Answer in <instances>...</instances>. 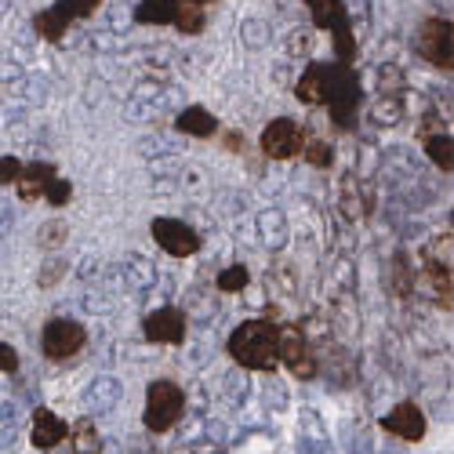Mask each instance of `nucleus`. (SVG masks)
I'll use <instances>...</instances> for the list:
<instances>
[{
  "label": "nucleus",
  "instance_id": "cd10ccee",
  "mask_svg": "<svg viewBox=\"0 0 454 454\" xmlns=\"http://www.w3.org/2000/svg\"><path fill=\"white\" fill-rule=\"evenodd\" d=\"M22 175V164L15 157H0V185H15Z\"/></svg>",
  "mask_w": 454,
  "mask_h": 454
},
{
  "label": "nucleus",
  "instance_id": "c85d7f7f",
  "mask_svg": "<svg viewBox=\"0 0 454 454\" xmlns=\"http://www.w3.org/2000/svg\"><path fill=\"white\" fill-rule=\"evenodd\" d=\"M0 371H4V374H15L19 371V353L8 342H0Z\"/></svg>",
  "mask_w": 454,
  "mask_h": 454
},
{
  "label": "nucleus",
  "instance_id": "2eb2a0df",
  "mask_svg": "<svg viewBox=\"0 0 454 454\" xmlns=\"http://www.w3.org/2000/svg\"><path fill=\"white\" fill-rule=\"evenodd\" d=\"M135 15L145 26H168L175 19V0H142Z\"/></svg>",
  "mask_w": 454,
  "mask_h": 454
},
{
  "label": "nucleus",
  "instance_id": "4468645a",
  "mask_svg": "<svg viewBox=\"0 0 454 454\" xmlns=\"http://www.w3.org/2000/svg\"><path fill=\"white\" fill-rule=\"evenodd\" d=\"M178 131H185V135H197V138H207V135H215L218 131V121L211 117L207 109H185L182 117H178Z\"/></svg>",
  "mask_w": 454,
  "mask_h": 454
},
{
  "label": "nucleus",
  "instance_id": "7c9ffc66",
  "mask_svg": "<svg viewBox=\"0 0 454 454\" xmlns=\"http://www.w3.org/2000/svg\"><path fill=\"white\" fill-rule=\"evenodd\" d=\"M382 81H386V84H382L386 91H396V84H403V73H396V66H386V69H382Z\"/></svg>",
  "mask_w": 454,
  "mask_h": 454
},
{
  "label": "nucleus",
  "instance_id": "20e7f679",
  "mask_svg": "<svg viewBox=\"0 0 454 454\" xmlns=\"http://www.w3.org/2000/svg\"><path fill=\"white\" fill-rule=\"evenodd\" d=\"M414 48H419V55L440 69H450L454 66V44H450V22L447 19H429L422 22L419 36H414Z\"/></svg>",
  "mask_w": 454,
  "mask_h": 454
},
{
  "label": "nucleus",
  "instance_id": "2f4dec72",
  "mask_svg": "<svg viewBox=\"0 0 454 454\" xmlns=\"http://www.w3.org/2000/svg\"><path fill=\"white\" fill-rule=\"evenodd\" d=\"M291 48H294V55H306L309 41H306V36H294V41H291Z\"/></svg>",
  "mask_w": 454,
  "mask_h": 454
},
{
  "label": "nucleus",
  "instance_id": "a878e982",
  "mask_svg": "<svg viewBox=\"0 0 454 454\" xmlns=\"http://www.w3.org/2000/svg\"><path fill=\"white\" fill-rule=\"evenodd\" d=\"M218 287L222 291H240V287H247V270L244 266H230V270H222V277H218Z\"/></svg>",
  "mask_w": 454,
  "mask_h": 454
},
{
  "label": "nucleus",
  "instance_id": "aec40b11",
  "mask_svg": "<svg viewBox=\"0 0 454 454\" xmlns=\"http://www.w3.org/2000/svg\"><path fill=\"white\" fill-rule=\"evenodd\" d=\"M182 33H200L204 29V12L197 8V4H185V0H182V4H175V19H171Z\"/></svg>",
  "mask_w": 454,
  "mask_h": 454
},
{
  "label": "nucleus",
  "instance_id": "393cba45",
  "mask_svg": "<svg viewBox=\"0 0 454 454\" xmlns=\"http://www.w3.org/2000/svg\"><path fill=\"white\" fill-rule=\"evenodd\" d=\"M69 193H73V185H69V182H62L59 175H55V178L44 185V200H48V204H55V207L69 204Z\"/></svg>",
  "mask_w": 454,
  "mask_h": 454
},
{
  "label": "nucleus",
  "instance_id": "f257e3e1",
  "mask_svg": "<svg viewBox=\"0 0 454 454\" xmlns=\"http://www.w3.org/2000/svg\"><path fill=\"white\" fill-rule=\"evenodd\" d=\"M230 356L240 367H251V371H273L280 364L277 360V327L270 320L240 324L230 338Z\"/></svg>",
  "mask_w": 454,
  "mask_h": 454
},
{
  "label": "nucleus",
  "instance_id": "f8f14e48",
  "mask_svg": "<svg viewBox=\"0 0 454 454\" xmlns=\"http://www.w3.org/2000/svg\"><path fill=\"white\" fill-rule=\"evenodd\" d=\"M55 178V168L51 164H29V168H22V175H19V197L26 200V204H33V200H41L44 197V185Z\"/></svg>",
  "mask_w": 454,
  "mask_h": 454
},
{
  "label": "nucleus",
  "instance_id": "4be33fe9",
  "mask_svg": "<svg viewBox=\"0 0 454 454\" xmlns=\"http://www.w3.org/2000/svg\"><path fill=\"white\" fill-rule=\"evenodd\" d=\"M301 153H306V160L313 164V168H331V142H324V138H313V142H306L301 145Z\"/></svg>",
  "mask_w": 454,
  "mask_h": 454
},
{
  "label": "nucleus",
  "instance_id": "6ab92c4d",
  "mask_svg": "<svg viewBox=\"0 0 454 454\" xmlns=\"http://www.w3.org/2000/svg\"><path fill=\"white\" fill-rule=\"evenodd\" d=\"M306 8H309V15H313V22L317 26H334L338 19H346V12H342V4L338 0H306Z\"/></svg>",
  "mask_w": 454,
  "mask_h": 454
},
{
  "label": "nucleus",
  "instance_id": "bb28decb",
  "mask_svg": "<svg viewBox=\"0 0 454 454\" xmlns=\"http://www.w3.org/2000/svg\"><path fill=\"white\" fill-rule=\"evenodd\" d=\"M36 240H41L44 251H48V247H59V244L66 240V222H44V225H41V237H36Z\"/></svg>",
  "mask_w": 454,
  "mask_h": 454
},
{
  "label": "nucleus",
  "instance_id": "412c9836",
  "mask_svg": "<svg viewBox=\"0 0 454 454\" xmlns=\"http://www.w3.org/2000/svg\"><path fill=\"white\" fill-rule=\"evenodd\" d=\"M59 15L66 19V22H77V19H88L95 8H98V0H59Z\"/></svg>",
  "mask_w": 454,
  "mask_h": 454
},
{
  "label": "nucleus",
  "instance_id": "f03ea898",
  "mask_svg": "<svg viewBox=\"0 0 454 454\" xmlns=\"http://www.w3.org/2000/svg\"><path fill=\"white\" fill-rule=\"evenodd\" d=\"M185 396L175 382H153L145 393V429L149 433H168L182 419Z\"/></svg>",
  "mask_w": 454,
  "mask_h": 454
},
{
  "label": "nucleus",
  "instance_id": "39448f33",
  "mask_svg": "<svg viewBox=\"0 0 454 454\" xmlns=\"http://www.w3.org/2000/svg\"><path fill=\"white\" fill-rule=\"evenodd\" d=\"M88 342V334L77 320H51L41 334V346H44V356L51 360H69V356H77Z\"/></svg>",
  "mask_w": 454,
  "mask_h": 454
},
{
  "label": "nucleus",
  "instance_id": "b1692460",
  "mask_svg": "<svg viewBox=\"0 0 454 454\" xmlns=\"http://www.w3.org/2000/svg\"><path fill=\"white\" fill-rule=\"evenodd\" d=\"M400 113H403L400 98H382V102L371 109V117H374V124H396V121H400Z\"/></svg>",
  "mask_w": 454,
  "mask_h": 454
},
{
  "label": "nucleus",
  "instance_id": "ddd939ff",
  "mask_svg": "<svg viewBox=\"0 0 454 454\" xmlns=\"http://www.w3.org/2000/svg\"><path fill=\"white\" fill-rule=\"evenodd\" d=\"M69 440H73V454H102V436H98L91 419H81L77 426H73Z\"/></svg>",
  "mask_w": 454,
  "mask_h": 454
},
{
  "label": "nucleus",
  "instance_id": "1a4fd4ad",
  "mask_svg": "<svg viewBox=\"0 0 454 454\" xmlns=\"http://www.w3.org/2000/svg\"><path fill=\"white\" fill-rule=\"evenodd\" d=\"M382 429L400 436V440H411V443H419L426 436V414L414 407V403H396L386 419H382Z\"/></svg>",
  "mask_w": 454,
  "mask_h": 454
},
{
  "label": "nucleus",
  "instance_id": "9b49d317",
  "mask_svg": "<svg viewBox=\"0 0 454 454\" xmlns=\"http://www.w3.org/2000/svg\"><path fill=\"white\" fill-rule=\"evenodd\" d=\"M419 287L436 301V306L450 309V270H440L433 262L422 258V277H419Z\"/></svg>",
  "mask_w": 454,
  "mask_h": 454
},
{
  "label": "nucleus",
  "instance_id": "a211bd4d",
  "mask_svg": "<svg viewBox=\"0 0 454 454\" xmlns=\"http://www.w3.org/2000/svg\"><path fill=\"white\" fill-rule=\"evenodd\" d=\"M33 26H36V33H41L44 41H62L69 22L59 15V8H51V12H41V15H36V19H33Z\"/></svg>",
  "mask_w": 454,
  "mask_h": 454
},
{
  "label": "nucleus",
  "instance_id": "dca6fc26",
  "mask_svg": "<svg viewBox=\"0 0 454 454\" xmlns=\"http://www.w3.org/2000/svg\"><path fill=\"white\" fill-rule=\"evenodd\" d=\"M331 36H334V51H338V66H353L356 59V41H353V29L346 19H338L331 26Z\"/></svg>",
  "mask_w": 454,
  "mask_h": 454
},
{
  "label": "nucleus",
  "instance_id": "7ed1b4c3",
  "mask_svg": "<svg viewBox=\"0 0 454 454\" xmlns=\"http://www.w3.org/2000/svg\"><path fill=\"white\" fill-rule=\"evenodd\" d=\"M277 360H284V367L294 378H313L317 374V360H313V346L306 342V334L298 327H277Z\"/></svg>",
  "mask_w": 454,
  "mask_h": 454
},
{
  "label": "nucleus",
  "instance_id": "0eeeda50",
  "mask_svg": "<svg viewBox=\"0 0 454 454\" xmlns=\"http://www.w3.org/2000/svg\"><path fill=\"white\" fill-rule=\"evenodd\" d=\"M153 237L175 258H189V254H197V247H200V237L178 218H157L153 222Z\"/></svg>",
  "mask_w": 454,
  "mask_h": 454
},
{
  "label": "nucleus",
  "instance_id": "473e14b6",
  "mask_svg": "<svg viewBox=\"0 0 454 454\" xmlns=\"http://www.w3.org/2000/svg\"><path fill=\"white\" fill-rule=\"evenodd\" d=\"M185 4H197L200 8V4H207V0H185Z\"/></svg>",
  "mask_w": 454,
  "mask_h": 454
},
{
  "label": "nucleus",
  "instance_id": "5701e85b",
  "mask_svg": "<svg viewBox=\"0 0 454 454\" xmlns=\"http://www.w3.org/2000/svg\"><path fill=\"white\" fill-rule=\"evenodd\" d=\"M411 287H414V280H411V270H407V258L396 254V258H393V291H396L400 298H407Z\"/></svg>",
  "mask_w": 454,
  "mask_h": 454
},
{
  "label": "nucleus",
  "instance_id": "423d86ee",
  "mask_svg": "<svg viewBox=\"0 0 454 454\" xmlns=\"http://www.w3.org/2000/svg\"><path fill=\"white\" fill-rule=\"evenodd\" d=\"M301 145H306V138H301L298 124L294 121H273L266 131H262V153H266L270 160H291L301 153Z\"/></svg>",
  "mask_w": 454,
  "mask_h": 454
},
{
  "label": "nucleus",
  "instance_id": "c756f323",
  "mask_svg": "<svg viewBox=\"0 0 454 454\" xmlns=\"http://www.w3.org/2000/svg\"><path fill=\"white\" fill-rule=\"evenodd\" d=\"M62 273H66V262H62V258H55V270H51V266H44V270H41V287L55 284Z\"/></svg>",
  "mask_w": 454,
  "mask_h": 454
},
{
  "label": "nucleus",
  "instance_id": "9d476101",
  "mask_svg": "<svg viewBox=\"0 0 454 454\" xmlns=\"http://www.w3.org/2000/svg\"><path fill=\"white\" fill-rule=\"evenodd\" d=\"M29 436H33V447L51 450L69 436V426L59 419V414H51L48 407H41V411H33V433Z\"/></svg>",
  "mask_w": 454,
  "mask_h": 454
},
{
  "label": "nucleus",
  "instance_id": "6e6552de",
  "mask_svg": "<svg viewBox=\"0 0 454 454\" xmlns=\"http://www.w3.org/2000/svg\"><path fill=\"white\" fill-rule=\"evenodd\" d=\"M142 331H145L149 342H157V346H178L185 338V317L178 309H157V313L145 317Z\"/></svg>",
  "mask_w": 454,
  "mask_h": 454
},
{
  "label": "nucleus",
  "instance_id": "f3484780",
  "mask_svg": "<svg viewBox=\"0 0 454 454\" xmlns=\"http://www.w3.org/2000/svg\"><path fill=\"white\" fill-rule=\"evenodd\" d=\"M426 153H429V160H436L440 171H454V142L447 135H429Z\"/></svg>",
  "mask_w": 454,
  "mask_h": 454
}]
</instances>
